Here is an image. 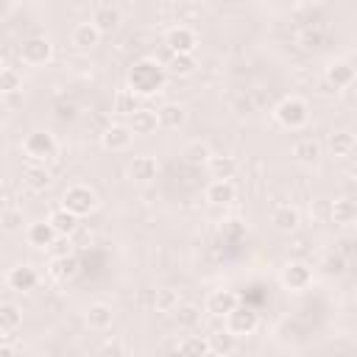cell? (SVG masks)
I'll use <instances>...</instances> for the list:
<instances>
[{"label": "cell", "mask_w": 357, "mask_h": 357, "mask_svg": "<svg viewBox=\"0 0 357 357\" xmlns=\"http://www.w3.org/2000/svg\"><path fill=\"white\" fill-rule=\"evenodd\" d=\"M134 137H137V134H134V128H131L128 123H112V126L103 128L100 145H103L106 151H112V153H123V151L131 148Z\"/></svg>", "instance_id": "obj_9"}, {"label": "cell", "mask_w": 357, "mask_h": 357, "mask_svg": "<svg viewBox=\"0 0 357 357\" xmlns=\"http://www.w3.org/2000/svg\"><path fill=\"white\" fill-rule=\"evenodd\" d=\"M128 126L134 128L137 137L156 134V128H159V114H156V109H145V106H139V109L128 117Z\"/></svg>", "instance_id": "obj_24"}, {"label": "cell", "mask_w": 357, "mask_h": 357, "mask_svg": "<svg viewBox=\"0 0 357 357\" xmlns=\"http://www.w3.org/2000/svg\"><path fill=\"white\" fill-rule=\"evenodd\" d=\"M53 50H56V45H53L50 36H45V33L28 36L20 45V61L28 64V67H42V64H47L53 59Z\"/></svg>", "instance_id": "obj_5"}, {"label": "cell", "mask_w": 357, "mask_h": 357, "mask_svg": "<svg viewBox=\"0 0 357 357\" xmlns=\"http://www.w3.org/2000/svg\"><path fill=\"white\" fill-rule=\"evenodd\" d=\"M223 326H226L231 335H237V337H248V335L257 332V326H259V315H257L254 307L237 304V307L223 318Z\"/></svg>", "instance_id": "obj_6"}, {"label": "cell", "mask_w": 357, "mask_h": 357, "mask_svg": "<svg viewBox=\"0 0 357 357\" xmlns=\"http://www.w3.org/2000/svg\"><path fill=\"white\" fill-rule=\"evenodd\" d=\"M181 159H184L187 165L201 167V165H206V162L212 159V148H209L206 139H190V142L181 148Z\"/></svg>", "instance_id": "obj_26"}, {"label": "cell", "mask_w": 357, "mask_h": 357, "mask_svg": "<svg viewBox=\"0 0 357 357\" xmlns=\"http://www.w3.org/2000/svg\"><path fill=\"white\" fill-rule=\"evenodd\" d=\"M178 304H181V296H178L176 287H159L153 293V310L159 315H173L178 310Z\"/></svg>", "instance_id": "obj_30"}, {"label": "cell", "mask_w": 357, "mask_h": 357, "mask_svg": "<svg viewBox=\"0 0 357 357\" xmlns=\"http://www.w3.org/2000/svg\"><path fill=\"white\" fill-rule=\"evenodd\" d=\"M209 337V354H220V357H229V354H234L237 351V335H231L226 326L223 329H218V332H212V335H206Z\"/></svg>", "instance_id": "obj_25"}, {"label": "cell", "mask_w": 357, "mask_h": 357, "mask_svg": "<svg viewBox=\"0 0 357 357\" xmlns=\"http://www.w3.org/2000/svg\"><path fill=\"white\" fill-rule=\"evenodd\" d=\"M279 282H282V287H287L293 293H301L312 284V268L301 259H293L279 271Z\"/></svg>", "instance_id": "obj_7"}, {"label": "cell", "mask_w": 357, "mask_h": 357, "mask_svg": "<svg viewBox=\"0 0 357 357\" xmlns=\"http://www.w3.org/2000/svg\"><path fill=\"white\" fill-rule=\"evenodd\" d=\"M53 273L59 276V279H75L78 276V259L70 254V257H61V259H56V268H53Z\"/></svg>", "instance_id": "obj_37"}, {"label": "cell", "mask_w": 357, "mask_h": 357, "mask_svg": "<svg viewBox=\"0 0 357 357\" xmlns=\"http://www.w3.org/2000/svg\"><path fill=\"white\" fill-rule=\"evenodd\" d=\"M47 251H50V257H53V259L70 257V254H73V240H70V234H59V237L53 240V245H50Z\"/></svg>", "instance_id": "obj_39"}, {"label": "cell", "mask_w": 357, "mask_h": 357, "mask_svg": "<svg viewBox=\"0 0 357 357\" xmlns=\"http://www.w3.org/2000/svg\"><path fill=\"white\" fill-rule=\"evenodd\" d=\"M20 151H22V156H25L28 162H47V159L56 156V151H59V139H56L53 131H47V128H36V131H31V134L22 137Z\"/></svg>", "instance_id": "obj_2"}, {"label": "cell", "mask_w": 357, "mask_h": 357, "mask_svg": "<svg viewBox=\"0 0 357 357\" xmlns=\"http://www.w3.org/2000/svg\"><path fill=\"white\" fill-rule=\"evenodd\" d=\"M206 167H209L212 178H234L237 170H240L237 159L229 156V153H212V159L206 162Z\"/></svg>", "instance_id": "obj_27"}, {"label": "cell", "mask_w": 357, "mask_h": 357, "mask_svg": "<svg viewBox=\"0 0 357 357\" xmlns=\"http://www.w3.org/2000/svg\"><path fill=\"white\" fill-rule=\"evenodd\" d=\"M240 304V296L229 287H218V290H209L206 298H204V312L212 315V318H226L234 307Z\"/></svg>", "instance_id": "obj_8"}, {"label": "cell", "mask_w": 357, "mask_h": 357, "mask_svg": "<svg viewBox=\"0 0 357 357\" xmlns=\"http://www.w3.org/2000/svg\"><path fill=\"white\" fill-rule=\"evenodd\" d=\"M195 70H198L195 53H173V59H170V73H173V75H178V78H190Z\"/></svg>", "instance_id": "obj_32"}, {"label": "cell", "mask_w": 357, "mask_h": 357, "mask_svg": "<svg viewBox=\"0 0 357 357\" xmlns=\"http://www.w3.org/2000/svg\"><path fill=\"white\" fill-rule=\"evenodd\" d=\"M61 206H67L70 212H75L78 218L92 215L98 209V192L89 184H70L61 195Z\"/></svg>", "instance_id": "obj_4"}, {"label": "cell", "mask_w": 357, "mask_h": 357, "mask_svg": "<svg viewBox=\"0 0 357 357\" xmlns=\"http://www.w3.org/2000/svg\"><path fill=\"white\" fill-rule=\"evenodd\" d=\"M22 184L33 192H45L50 184H53V176L50 170L45 167V162H31L25 170H22Z\"/></svg>", "instance_id": "obj_22"}, {"label": "cell", "mask_w": 357, "mask_h": 357, "mask_svg": "<svg viewBox=\"0 0 357 357\" xmlns=\"http://www.w3.org/2000/svg\"><path fill=\"white\" fill-rule=\"evenodd\" d=\"M123 351H128L120 340H106L103 346H100V354H123Z\"/></svg>", "instance_id": "obj_40"}, {"label": "cell", "mask_w": 357, "mask_h": 357, "mask_svg": "<svg viewBox=\"0 0 357 357\" xmlns=\"http://www.w3.org/2000/svg\"><path fill=\"white\" fill-rule=\"evenodd\" d=\"M165 45L170 53H195L198 47V33L190 25H173L165 33Z\"/></svg>", "instance_id": "obj_12"}, {"label": "cell", "mask_w": 357, "mask_h": 357, "mask_svg": "<svg viewBox=\"0 0 357 357\" xmlns=\"http://www.w3.org/2000/svg\"><path fill=\"white\" fill-rule=\"evenodd\" d=\"M354 81H357V70L349 61L335 59V61H329L324 67V84H329V89H335V92L337 89H349Z\"/></svg>", "instance_id": "obj_10"}, {"label": "cell", "mask_w": 357, "mask_h": 357, "mask_svg": "<svg viewBox=\"0 0 357 357\" xmlns=\"http://www.w3.org/2000/svg\"><path fill=\"white\" fill-rule=\"evenodd\" d=\"M329 218L335 223H340V226H349V223L357 220V204L351 198H335L329 204Z\"/></svg>", "instance_id": "obj_29"}, {"label": "cell", "mask_w": 357, "mask_h": 357, "mask_svg": "<svg viewBox=\"0 0 357 357\" xmlns=\"http://www.w3.org/2000/svg\"><path fill=\"white\" fill-rule=\"evenodd\" d=\"M273 117H276V123H279L282 128L298 131V128H304L307 120H310V106H307L304 98H298V95H287V98H282V100L276 103Z\"/></svg>", "instance_id": "obj_3"}, {"label": "cell", "mask_w": 357, "mask_h": 357, "mask_svg": "<svg viewBox=\"0 0 357 357\" xmlns=\"http://www.w3.org/2000/svg\"><path fill=\"white\" fill-rule=\"evenodd\" d=\"M204 198L212 204V206H229L237 201V187L231 178H212L204 190Z\"/></svg>", "instance_id": "obj_13"}, {"label": "cell", "mask_w": 357, "mask_h": 357, "mask_svg": "<svg viewBox=\"0 0 357 357\" xmlns=\"http://www.w3.org/2000/svg\"><path fill=\"white\" fill-rule=\"evenodd\" d=\"M271 223H273L276 231L293 234V231L301 226V212H298L296 206H290V204H279V206H273V212H271Z\"/></svg>", "instance_id": "obj_19"}, {"label": "cell", "mask_w": 357, "mask_h": 357, "mask_svg": "<svg viewBox=\"0 0 357 357\" xmlns=\"http://www.w3.org/2000/svg\"><path fill=\"white\" fill-rule=\"evenodd\" d=\"M343 268H346V262H343V259H332L326 271H329V273H343Z\"/></svg>", "instance_id": "obj_41"}, {"label": "cell", "mask_w": 357, "mask_h": 357, "mask_svg": "<svg viewBox=\"0 0 357 357\" xmlns=\"http://www.w3.org/2000/svg\"><path fill=\"white\" fill-rule=\"evenodd\" d=\"M56 237H59V231H56V226L50 220H33V223L25 226V243L31 248H45L47 251Z\"/></svg>", "instance_id": "obj_14"}, {"label": "cell", "mask_w": 357, "mask_h": 357, "mask_svg": "<svg viewBox=\"0 0 357 357\" xmlns=\"http://www.w3.org/2000/svg\"><path fill=\"white\" fill-rule=\"evenodd\" d=\"M156 114H159V128L165 131H178L187 123V109L181 103H165L156 109Z\"/></svg>", "instance_id": "obj_23"}, {"label": "cell", "mask_w": 357, "mask_h": 357, "mask_svg": "<svg viewBox=\"0 0 357 357\" xmlns=\"http://www.w3.org/2000/svg\"><path fill=\"white\" fill-rule=\"evenodd\" d=\"M137 98H139V95H137V92H131L128 86H126V89H120V92L114 95V112H117V114H123V117H131V114L139 109V106H137Z\"/></svg>", "instance_id": "obj_35"}, {"label": "cell", "mask_w": 357, "mask_h": 357, "mask_svg": "<svg viewBox=\"0 0 357 357\" xmlns=\"http://www.w3.org/2000/svg\"><path fill=\"white\" fill-rule=\"evenodd\" d=\"M22 326V310L14 301H3L0 304V337H11V332H17Z\"/></svg>", "instance_id": "obj_28"}, {"label": "cell", "mask_w": 357, "mask_h": 357, "mask_svg": "<svg viewBox=\"0 0 357 357\" xmlns=\"http://www.w3.org/2000/svg\"><path fill=\"white\" fill-rule=\"evenodd\" d=\"M100 31H98V25L95 22H78L75 28H73V33H70V45L75 47V50H81V53H89V50H95L98 45H100Z\"/></svg>", "instance_id": "obj_18"}, {"label": "cell", "mask_w": 357, "mask_h": 357, "mask_svg": "<svg viewBox=\"0 0 357 357\" xmlns=\"http://www.w3.org/2000/svg\"><path fill=\"white\" fill-rule=\"evenodd\" d=\"M0 89L3 95H14L22 89V73L17 67H3L0 70Z\"/></svg>", "instance_id": "obj_36"}, {"label": "cell", "mask_w": 357, "mask_h": 357, "mask_svg": "<svg viewBox=\"0 0 357 357\" xmlns=\"http://www.w3.org/2000/svg\"><path fill=\"white\" fill-rule=\"evenodd\" d=\"M6 284H8V290H17V293H28V290H33L36 284H39V273H36V268L33 265H14V268H8V273H6Z\"/></svg>", "instance_id": "obj_15"}, {"label": "cell", "mask_w": 357, "mask_h": 357, "mask_svg": "<svg viewBox=\"0 0 357 357\" xmlns=\"http://www.w3.org/2000/svg\"><path fill=\"white\" fill-rule=\"evenodd\" d=\"M89 22H95L100 33H114V31L123 25V14H120V8H117V6L103 3V6H98V8L92 11Z\"/></svg>", "instance_id": "obj_20"}, {"label": "cell", "mask_w": 357, "mask_h": 357, "mask_svg": "<svg viewBox=\"0 0 357 357\" xmlns=\"http://www.w3.org/2000/svg\"><path fill=\"white\" fill-rule=\"evenodd\" d=\"M290 153H293V159H296L298 165H315V162L324 156V145H321L315 137H301V139L293 142Z\"/></svg>", "instance_id": "obj_21"}, {"label": "cell", "mask_w": 357, "mask_h": 357, "mask_svg": "<svg viewBox=\"0 0 357 357\" xmlns=\"http://www.w3.org/2000/svg\"><path fill=\"white\" fill-rule=\"evenodd\" d=\"M22 229V209L17 206H6L3 209V231H20Z\"/></svg>", "instance_id": "obj_38"}, {"label": "cell", "mask_w": 357, "mask_h": 357, "mask_svg": "<svg viewBox=\"0 0 357 357\" xmlns=\"http://www.w3.org/2000/svg\"><path fill=\"white\" fill-rule=\"evenodd\" d=\"M176 351H181V354H209V337L184 335V337L176 343Z\"/></svg>", "instance_id": "obj_34"}, {"label": "cell", "mask_w": 357, "mask_h": 357, "mask_svg": "<svg viewBox=\"0 0 357 357\" xmlns=\"http://www.w3.org/2000/svg\"><path fill=\"white\" fill-rule=\"evenodd\" d=\"M47 220L56 226V231H59V234H73V231L78 229V215H75V212H70L67 206H59V209H53Z\"/></svg>", "instance_id": "obj_31"}, {"label": "cell", "mask_w": 357, "mask_h": 357, "mask_svg": "<svg viewBox=\"0 0 357 357\" xmlns=\"http://www.w3.org/2000/svg\"><path fill=\"white\" fill-rule=\"evenodd\" d=\"M159 176V159L151 156V153H142V156H134L128 162V178L139 187L145 184H153V178Z\"/></svg>", "instance_id": "obj_11"}, {"label": "cell", "mask_w": 357, "mask_h": 357, "mask_svg": "<svg viewBox=\"0 0 357 357\" xmlns=\"http://www.w3.org/2000/svg\"><path fill=\"white\" fill-rule=\"evenodd\" d=\"M326 148H329V153L335 159H349V156L357 153V137L349 128H337V131H332L326 137Z\"/></svg>", "instance_id": "obj_16"}, {"label": "cell", "mask_w": 357, "mask_h": 357, "mask_svg": "<svg viewBox=\"0 0 357 357\" xmlns=\"http://www.w3.org/2000/svg\"><path fill=\"white\" fill-rule=\"evenodd\" d=\"M84 321L92 332H106L112 324H114V307L106 304V301H92L86 310H84Z\"/></svg>", "instance_id": "obj_17"}, {"label": "cell", "mask_w": 357, "mask_h": 357, "mask_svg": "<svg viewBox=\"0 0 357 357\" xmlns=\"http://www.w3.org/2000/svg\"><path fill=\"white\" fill-rule=\"evenodd\" d=\"M165 78H167V73H165V67L156 59H137L128 67L126 84L139 98H148V95H153V92H159L165 86Z\"/></svg>", "instance_id": "obj_1"}, {"label": "cell", "mask_w": 357, "mask_h": 357, "mask_svg": "<svg viewBox=\"0 0 357 357\" xmlns=\"http://www.w3.org/2000/svg\"><path fill=\"white\" fill-rule=\"evenodd\" d=\"M176 315V321H178V326L181 329H195L198 324H201V307L198 304H178V310L173 312Z\"/></svg>", "instance_id": "obj_33"}]
</instances>
